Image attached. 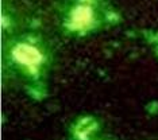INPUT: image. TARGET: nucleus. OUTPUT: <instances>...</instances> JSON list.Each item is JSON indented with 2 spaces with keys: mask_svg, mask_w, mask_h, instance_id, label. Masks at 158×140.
Wrapping results in <instances>:
<instances>
[{
  "mask_svg": "<svg viewBox=\"0 0 158 140\" xmlns=\"http://www.w3.org/2000/svg\"><path fill=\"white\" fill-rule=\"evenodd\" d=\"M54 59V49L37 34L20 35L3 47V70L24 88L45 84Z\"/></svg>",
  "mask_w": 158,
  "mask_h": 140,
  "instance_id": "nucleus-1",
  "label": "nucleus"
},
{
  "mask_svg": "<svg viewBox=\"0 0 158 140\" xmlns=\"http://www.w3.org/2000/svg\"><path fill=\"white\" fill-rule=\"evenodd\" d=\"M98 26L99 19L91 3H78L73 6L62 23L65 31L74 37H85L95 31Z\"/></svg>",
  "mask_w": 158,
  "mask_h": 140,
  "instance_id": "nucleus-2",
  "label": "nucleus"
},
{
  "mask_svg": "<svg viewBox=\"0 0 158 140\" xmlns=\"http://www.w3.org/2000/svg\"><path fill=\"white\" fill-rule=\"evenodd\" d=\"M100 135H103L102 123L93 114L77 116L69 128L70 140H95Z\"/></svg>",
  "mask_w": 158,
  "mask_h": 140,
  "instance_id": "nucleus-3",
  "label": "nucleus"
},
{
  "mask_svg": "<svg viewBox=\"0 0 158 140\" xmlns=\"http://www.w3.org/2000/svg\"><path fill=\"white\" fill-rule=\"evenodd\" d=\"M95 140H111V139H108V138H107L106 135H100L99 138H96Z\"/></svg>",
  "mask_w": 158,
  "mask_h": 140,
  "instance_id": "nucleus-4",
  "label": "nucleus"
},
{
  "mask_svg": "<svg viewBox=\"0 0 158 140\" xmlns=\"http://www.w3.org/2000/svg\"><path fill=\"white\" fill-rule=\"evenodd\" d=\"M154 51H156V55L158 57V39L156 41V49H154Z\"/></svg>",
  "mask_w": 158,
  "mask_h": 140,
  "instance_id": "nucleus-5",
  "label": "nucleus"
},
{
  "mask_svg": "<svg viewBox=\"0 0 158 140\" xmlns=\"http://www.w3.org/2000/svg\"><path fill=\"white\" fill-rule=\"evenodd\" d=\"M78 2H80V3H91V4H92L93 0H78Z\"/></svg>",
  "mask_w": 158,
  "mask_h": 140,
  "instance_id": "nucleus-6",
  "label": "nucleus"
}]
</instances>
